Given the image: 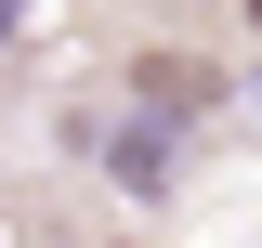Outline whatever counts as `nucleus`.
Returning <instances> with one entry per match:
<instances>
[{
	"label": "nucleus",
	"mask_w": 262,
	"mask_h": 248,
	"mask_svg": "<svg viewBox=\"0 0 262 248\" xmlns=\"http://www.w3.org/2000/svg\"><path fill=\"white\" fill-rule=\"evenodd\" d=\"M170 170H184V118H158V105H144V118H118V131H105V183H118L131 209H158V196H170Z\"/></svg>",
	"instance_id": "f257e3e1"
},
{
	"label": "nucleus",
	"mask_w": 262,
	"mask_h": 248,
	"mask_svg": "<svg viewBox=\"0 0 262 248\" xmlns=\"http://www.w3.org/2000/svg\"><path fill=\"white\" fill-rule=\"evenodd\" d=\"M131 105H158V118H210V105H223V65H210V53H144V65H131Z\"/></svg>",
	"instance_id": "f03ea898"
},
{
	"label": "nucleus",
	"mask_w": 262,
	"mask_h": 248,
	"mask_svg": "<svg viewBox=\"0 0 262 248\" xmlns=\"http://www.w3.org/2000/svg\"><path fill=\"white\" fill-rule=\"evenodd\" d=\"M249 27H262V0H249Z\"/></svg>",
	"instance_id": "20e7f679"
},
{
	"label": "nucleus",
	"mask_w": 262,
	"mask_h": 248,
	"mask_svg": "<svg viewBox=\"0 0 262 248\" xmlns=\"http://www.w3.org/2000/svg\"><path fill=\"white\" fill-rule=\"evenodd\" d=\"M13 13H27V0H0V53H13Z\"/></svg>",
	"instance_id": "7ed1b4c3"
}]
</instances>
